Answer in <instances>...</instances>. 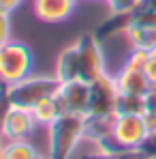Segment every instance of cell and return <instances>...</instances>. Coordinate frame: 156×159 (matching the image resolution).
I'll return each mask as SVG.
<instances>
[{"label":"cell","instance_id":"44dd1931","mask_svg":"<svg viewBox=\"0 0 156 159\" xmlns=\"http://www.w3.org/2000/svg\"><path fill=\"white\" fill-rule=\"evenodd\" d=\"M141 0H107L111 13H130Z\"/></svg>","mask_w":156,"mask_h":159},{"label":"cell","instance_id":"5b68a950","mask_svg":"<svg viewBox=\"0 0 156 159\" xmlns=\"http://www.w3.org/2000/svg\"><path fill=\"white\" fill-rule=\"evenodd\" d=\"M118 97H120L118 80L107 75V73L101 75V78H96L94 82H90V106H88V114H92V116L116 114Z\"/></svg>","mask_w":156,"mask_h":159},{"label":"cell","instance_id":"603a6c76","mask_svg":"<svg viewBox=\"0 0 156 159\" xmlns=\"http://www.w3.org/2000/svg\"><path fill=\"white\" fill-rule=\"evenodd\" d=\"M22 2H24V0H0V11L11 13V11H15V9H17Z\"/></svg>","mask_w":156,"mask_h":159},{"label":"cell","instance_id":"ba28073f","mask_svg":"<svg viewBox=\"0 0 156 159\" xmlns=\"http://www.w3.org/2000/svg\"><path fill=\"white\" fill-rule=\"evenodd\" d=\"M36 125L34 116L30 110L24 107H13L4 120V127H2V140H26L28 135L32 133Z\"/></svg>","mask_w":156,"mask_h":159},{"label":"cell","instance_id":"cb8c5ba5","mask_svg":"<svg viewBox=\"0 0 156 159\" xmlns=\"http://www.w3.org/2000/svg\"><path fill=\"white\" fill-rule=\"evenodd\" d=\"M139 4H141V7H145V9H152V11L156 13V0H141Z\"/></svg>","mask_w":156,"mask_h":159},{"label":"cell","instance_id":"277c9868","mask_svg":"<svg viewBox=\"0 0 156 159\" xmlns=\"http://www.w3.org/2000/svg\"><path fill=\"white\" fill-rule=\"evenodd\" d=\"M126 39L133 50L154 52L156 50V13L152 9H145L137 4L129 13V26H126Z\"/></svg>","mask_w":156,"mask_h":159},{"label":"cell","instance_id":"3957f363","mask_svg":"<svg viewBox=\"0 0 156 159\" xmlns=\"http://www.w3.org/2000/svg\"><path fill=\"white\" fill-rule=\"evenodd\" d=\"M32 52L22 41H9L0 48V82L11 86L30 75Z\"/></svg>","mask_w":156,"mask_h":159},{"label":"cell","instance_id":"52a82bcc","mask_svg":"<svg viewBox=\"0 0 156 159\" xmlns=\"http://www.w3.org/2000/svg\"><path fill=\"white\" fill-rule=\"evenodd\" d=\"M56 99L60 101L64 114L86 116L88 106H90V84L83 82V80L64 82V84H60V88L56 93Z\"/></svg>","mask_w":156,"mask_h":159},{"label":"cell","instance_id":"7402d4cb","mask_svg":"<svg viewBox=\"0 0 156 159\" xmlns=\"http://www.w3.org/2000/svg\"><path fill=\"white\" fill-rule=\"evenodd\" d=\"M143 73H145V78L150 80V84L156 86V50L148 54V60L143 65Z\"/></svg>","mask_w":156,"mask_h":159},{"label":"cell","instance_id":"9a60e30c","mask_svg":"<svg viewBox=\"0 0 156 159\" xmlns=\"http://www.w3.org/2000/svg\"><path fill=\"white\" fill-rule=\"evenodd\" d=\"M143 112H145V97L120 93L118 103H116V114H141L143 116Z\"/></svg>","mask_w":156,"mask_h":159},{"label":"cell","instance_id":"f1b7e54d","mask_svg":"<svg viewBox=\"0 0 156 159\" xmlns=\"http://www.w3.org/2000/svg\"><path fill=\"white\" fill-rule=\"evenodd\" d=\"M152 159H156V157H152Z\"/></svg>","mask_w":156,"mask_h":159},{"label":"cell","instance_id":"8fae6325","mask_svg":"<svg viewBox=\"0 0 156 159\" xmlns=\"http://www.w3.org/2000/svg\"><path fill=\"white\" fill-rule=\"evenodd\" d=\"M116 116L118 114H107V116H92V114H88L83 118V138L94 142V144H101L105 140H109L111 133H113Z\"/></svg>","mask_w":156,"mask_h":159},{"label":"cell","instance_id":"30bf717a","mask_svg":"<svg viewBox=\"0 0 156 159\" xmlns=\"http://www.w3.org/2000/svg\"><path fill=\"white\" fill-rule=\"evenodd\" d=\"M116 80H118L120 93H129V95H141V97H145V93L152 88V84H150V80L145 78L143 69L130 67V65H124L120 69V73L116 75Z\"/></svg>","mask_w":156,"mask_h":159},{"label":"cell","instance_id":"d4e9b609","mask_svg":"<svg viewBox=\"0 0 156 159\" xmlns=\"http://www.w3.org/2000/svg\"><path fill=\"white\" fill-rule=\"evenodd\" d=\"M90 159H122V157H113V155H101V157H90Z\"/></svg>","mask_w":156,"mask_h":159},{"label":"cell","instance_id":"d6986e66","mask_svg":"<svg viewBox=\"0 0 156 159\" xmlns=\"http://www.w3.org/2000/svg\"><path fill=\"white\" fill-rule=\"evenodd\" d=\"M13 110V103L9 99V86L0 82V138H2V127H4V120L9 116V112Z\"/></svg>","mask_w":156,"mask_h":159},{"label":"cell","instance_id":"7a4b0ae2","mask_svg":"<svg viewBox=\"0 0 156 159\" xmlns=\"http://www.w3.org/2000/svg\"><path fill=\"white\" fill-rule=\"evenodd\" d=\"M58 88H60V82L56 75H28L26 80L9 86V99L13 107L32 110L41 101L56 97Z\"/></svg>","mask_w":156,"mask_h":159},{"label":"cell","instance_id":"7c38bea8","mask_svg":"<svg viewBox=\"0 0 156 159\" xmlns=\"http://www.w3.org/2000/svg\"><path fill=\"white\" fill-rule=\"evenodd\" d=\"M56 78H58L60 84L81 80L79 54H77V48H75V45H71V48H66V50H62V52H60L58 62H56Z\"/></svg>","mask_w":156,"mask_h":159},{"label":"cell","instance_id":"6da1fadb","mask_svg":"<svg viewBox=\"0 0 156 159\" xmlns=\"http://www.w3.org/2000/svg\"><path fill=\"white\" fill-rule=\"evenodd\" d=\"M83 118L79 114H62L53 120L49 129V157L47 159H69L75 146L83 138Z\"/></svg>","mask_w":156,"mask_h":159},{"label":"cell","instance_id":"ffe728a7","mask_svg":"<svg viewBox=\"0 0 156 159\" xmlns=\"http://www.w3.org/2000/svg\"><path fill=\"white\" fill-rule=\"evenodd\" d=\"M11 13L0 11V48L11 41Z\"/></svg>","mask_w":156,"mask_h":159},{"label":"cell","instance_id":"83f0119b","mask_svg":"<svg viewBox=\"0 0 156 159\" xmlns=\"http://www.w3.org/2000/svg\"><path fill=\"white\" fill-rule=\"evenodd\" d=\"M137 159H141V157H137Z\"/></svg>","mask_w":156,"mask_h":159},{"label":"cell","instance_id":"5bb4252c","mask_svg":"<svg viewBox=\"0 0 156 159\" xmlns=\"http://www.w3.org/2000/svg\"><path fill=\"white\" fill-rule=\"evenodd\" d=\"M39 155L28 140H6L2 144L0 159H34Z\"/></svg>","mask_w":156,"mask_h":159},{"label":"cell","instance_id":"484cf974","mask_svg":"<svg viewBox=\"0 0 156 159\" xmlns=\"http://www.w3.org/2000/svg\"><path fill=\"white\" fill-rule=\"evenodd\" d=\"M34 159H45V157H41V155H36V157H34Z\"/></svg>","mask_w":156,"mask_h":159},{"label":"cell","instance_id":"9c48e42d","mask_svg":"<svg viewBox=\"0 0 156 159\" xmlns=\"http://www.w3.org/2000/svg\"><path fill=\"white\" fill-rule=\"evenodd\" d=\"M75 4L77 0H34V15L45 24H58L73 13Z\"/></svg>","mask_w":156,"mask_h":159},{"label":"cell","instance_id":"ac0fdd59","mask_svg":"<svg viewBox=\"0 0 156 159\" xmlns=\"http://www.w3.org/2000/svg\"><path fill=\"white\" fill-rule=\"evenodd\" d=\"M143 118H145V123H148L150 129H156V86H152L145 93V112H143Z\"/></svg>","mask_w":156,"mask_h":159},{"label":"cell","instance_id":"4fadbf2b","mask_svg":"<svg viewBox=\"0 0 156 159\" xmlns=\"http://www.w3.org/2000/svg\"><path fill=\"white\" fill-rule=\"evenodd\" d=\"M32 116H34V120H36V125H52L53 120H58L64 112H62V106H60V101L56 99V97H49V99H45V101H41L39 106H34L32 110Z\"/></svg>","mask_w":156,"mask_h":159},{"label":"cell","instance_id":"8992f818","mask_svg":"<svg viewBox=\"0 0 156 159\" xmlns=\"http://www.w3.org/2000/svg\"><path fill=\"white\" fill-rule=\"evenodd\" d=\"M75 48L79 54V69L83 82H94L96 78L105 75V62H103V50L96 34H81L75 41Z\"/></svg>","mask_w":156,"mask_h":159},{"label":"cell","instance_id":"4316f807","mask_svg":"<svg viewBox=\"0 0 156 159\" xmlns=\"http://www.w3.org/2000/svg\"><path fill=\"white\" fill-rule=\"evenodd\" d=\"M0 140H2V138H0ZM0 151H2V142H0Z\"/></svg>","mask_w":156,"mask_h":159},{"label":"cell","instance_id":"2e32d148","mask_svg":"<svg viewBox=\"0 0 156 159\" xmlns=\"http://www.w3.org/2000/svg\"><path fill=\"white\" fill-rule=\"evenodd\" d=\"M126 26H129V13H113L111 20H107L103 26L96 30V39L99 41H105L118 32H126Z\"/></svg>","mask_w":156,"mask_h":159},{"label":"cell","instance_id":"e0dca14e","mask_svg":"<svg viewBox=\"0 0 156 159\" xmlns=\"http://www.w3.org/2000/svg\"><path fill=\"white\" fill-rule=\"evenodd\" d=\"M133 155H135V157H141V159L156 157V129H150V133L145 135V140L137 146V151H135Z\"/></svg>","mask_w":156,"mask_h":159}]
</instances>
